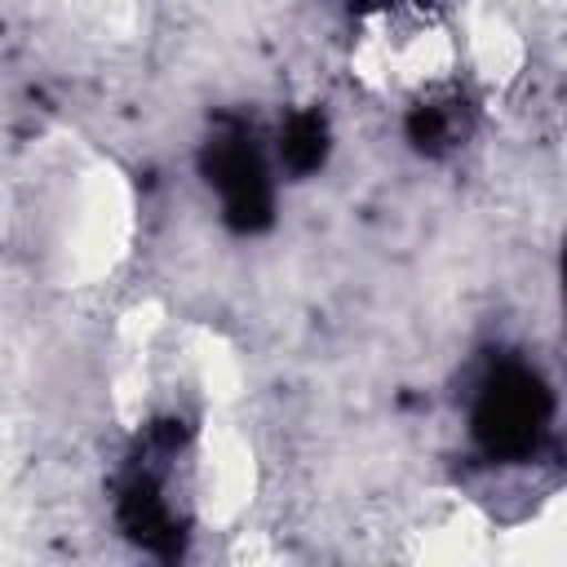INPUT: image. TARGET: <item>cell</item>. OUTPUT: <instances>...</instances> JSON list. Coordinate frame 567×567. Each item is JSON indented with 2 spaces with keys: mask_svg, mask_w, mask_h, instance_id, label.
<instances>
[{
  "mask_svg": "<svg viewBox=\"0 0 567 567\" xmlns=\"http://www.w3.org/2000/svg\"><path fill=\"white\" fill-rule=\"evenodd\" d=\"M554 430V390L518 359L496 363L474 394L470 434L487 461H532Z\"/></svg>",
  "mask_w": 567,
  "mask_h": 567,
  "instance_id": "cell-1",
  "label": "cell"
},
{
  "mask_svg": "<svg viewBox=\"0 0 567 567\" xmlns=\"http://www.w3.org/2000/svg\"><path fill=\"white\" fill-rule=\"evenodd\" d=\"M199 168L221 199V217L239 235H257L275 221V186L257 133L239 120H221L217 133L204 142Z\"/></svg>",
  "mask_w": 567,
  "mask_h": 567,
  "instance_id": "cell-2",
  "label": "cell"
},
{
  "mask_svg": "<svg viewBox=\"0 0 567 567\" xmlns=\"http://www.w3.org/2000/svg\"><path fill=\"white\" fill-rule=\"evenodd\" d=\"M120 527L151 554L177 558L186 545V518L177 514L164 474L155 470V456L142 447L128 478L120 483Z\"/></svg>",
  "mask_w": 567,
  "mask_h": 567,
  "instance_id": "cell-3",
  "label": "cell"
},
{
  "mask_svg": "<svg viewBox=\"0 0 567 567\" xmlns=\"http://www.w3.org/2000/svg\"><path fill=\"white\" fill-rule=\"evenodd\" d=\"M408 137L425 151V155H443L465 137V111L456 97H430L421 106H412L408 115Z\"/></svg>",
  "mask_w": 567,
  "mask_h": 567,
  "instance_id": "cell-4",
  "label": "cell"
},
{
  "mask_svg": "<svg viewBox=\"0 0 567 567\" xmlns=\"http://www.w3.org/2000/svg\"><path fill=\"white\" fill-rule=\"evenodd\" d=\"M279 159L297 177L315 173L328 159V120L319 111H297L279 133Z\"/></svg>",
  "mask_w": 567,
  "mask_h": 567,
  "instance_id": "cell-5",
  "label": "cell"
},
{
  "mask_svg": "<svg viewBox=\"0 0 567 567\" xmlns=\"http://www.w3.org/2000/svg\"><path fill=\"white\" fill-rule=\"evenodd\" d=\"M381 4H390V0H359V9H381Z\"/></svg>",
  "mask_w": 567,
  "mask_h": 567,
  "instance_id": "cell-6",
  "label": "cell"
}]
</instances>
